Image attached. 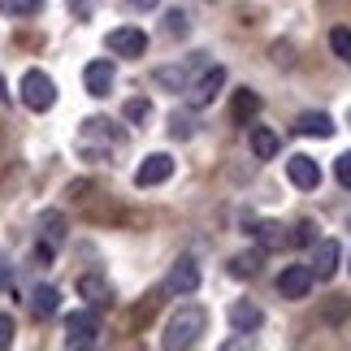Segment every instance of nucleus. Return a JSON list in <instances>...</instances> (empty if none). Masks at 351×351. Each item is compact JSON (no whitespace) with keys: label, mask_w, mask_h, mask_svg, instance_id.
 Wrapping results in <instances>:
<instances>
[{"label":"nucleus","mask_w":351,"mask_h":351,"mask_svg":"<svg viewBox=\"0 0 351 351\" xmlns=\"http://www.w3.org/2000/svg\"><path fill=\"white\" fill-rule=\"evenodd\" d=\"M204 326H208V313H204L199 304H186V308H178V313L169 317L165 334H160V347H169V351L195 347V343H199V334H204Z\"/></svg>","instance_id":"f257e3e1"},{"label":"nucleus","mask_w":351,"mask_h":351,"mask_svg":"<svg viewBox=\"0 0 351 351\" xmlns=\"http://www.w3.org/2000/svg\"><path fill=\"white\" fill-rule=\"evenodd\" d=\"M313 269L308 265H287L278 274V295L282 300H308V291H313Z\"/></svg>","instance_id":"423d86ee"},{"label":"nucleus","mask_w":351,"mask_h":351,"mask_svg":"<svg viewBox=\"0 0 351 351\" xmlns=\"http://www.w3.org/2000/svg\"><path fill=\"white\" fill-rule=\"evenodd\" d=\"M334 178H339V186L351 191V152H343L339 160H334Z\"/></svg>","instance_id":"c85d7f7f"},{"label":"nucleus","mask_w":351,"mask_h":351,"mask_svg":"<svg viewBox=\"0 0 351 351\" xmlns=\"http://www.w3.org/2000/svg\"><path fill=\"white\" fill-rule=\"evenodd\" d=\"M256 113H261V96H256L252 87H239L234 100H230V117L239 126H247V121H256Z\"/></svg>","instance_id":"f3484780"},{"label":"nucleus","mask_w":351,"mask_h":351,"mask_svg":"<svg viewBox=\"0 0 351 351\" xmlns=\"http://www.w3.org/2000/svg\"><path fill=\"white\" fill-rule=\"evenodd\" d=\"M39 9H44V0H0L5 18H35Z\"/></svg>","instance_id":"5701e85b"},{"label":"nucleus","mask_w":351,"mask_h":351,"mask_svg":"<svg viewBox=\"0 0 351 351\" xmlns=\"http://www.w3.org/2000/svg\"><path fill=\"white\" fill-rule=\"evenodd\" d=\"M70 13H83V18H87V13H91V0H70Z\"/></svg>","instance_id":"473e14b6"},{"label":"nucleus","mask_w":351,"mask_h":351,"mask_svg":"<svg viewBox=\"0 0 351 351\" xmlns=\"http://www.w3.org/2000/svg\"><path fill=\"white\" fill-rule=\"evenodd\" d=\"M9 282H13V261H9V256H0V291H5Z\"/></svg>","instance_id":"2f4dec72"},{"label":"nucleus","mask_w":351,"mask_h":351,"mask_svg":"<svg viewBox=\"0 0 351 351\" xmlns=\"http://www.w3.org/2000/svg\"><path fill=\"white\" fill-rule=\"evenodd\" d=\"M287 178L300 186V191H313V186L321 182V169H317V160H313V156H304V152H300V156H291V160H287Z\"/></svg>","instance_id":"2eb2a0df"},{"label":"nucleus","mask_w":351,"mask_h":351,"mask_svg":"<svg viewBox=\"0 0 351 351\" xmlns=\"http://www.w3.org/2000/svg\"><path fill=\"white\" fill-rule=\"evenodd\" d=\"M100 343V321L96 308H78L65 317V347H96Z\"/></svg>","instance_id":"7ed1b4c3"},{"label":"nucleus","mask_w":351,"mask_h":351,"mask_svg":"<svg viewBox=\"0 0 351 351\" xmlns=\"http://www.w3.org/2000/svg\"><path fill=\"white\" fill-rule=\"evenodd\" d=\"M165 291H169V295H195V291H199V265L191 261V256H182V261L169 269Z\"/></svg>","instance_id":"1a4fd4ad"},{"label":"nucleus","mask_w":351,"mask_h":351,"mask_svg":"<svg viewBox=\"0 0 351 351\" xmlns=\"http://www.w3.org/2000/svg\"><path fill=\"white\" fill-rule=\"evenodd\" d=\"M121 113H126V121H134V126H139V121L152 117V104H147L143 96H134V100H126V109H121Z\"/></svg>","instance_id":"a878e982"},{"label":"nucleus","mask_w":351,"mask_h":351,"mask_svg":"<svg viewBox=\"0 0 351 351\" xmlns=\"http://www.w3.org/2000/svg\"><path fill=\"white\" fill-rule=\"evenodd\" d=\"M61 308V291L57 287H35L31 291V313L35 317H52Z\"/></svg>","instance_id":"aec40b11"},{"label":"nucleus","mask_w":351,"mask_h":351,"mask_svg":"<svg viewBox=\"0 0 351 351\" xmlns=\"http://www.w3.org/2000/svg\"><path fill=\"white\" fill-rule=\"evenodd\" d=\"M165 31H169L173 39H182L186 31H191V18H186L182 9H169V18H165Z\"/></svg>","instance_id":"bb28decb"},{"label":"nucleus","mask_w":351,"mask_h":351,"mask_svg":"<svg viewBox=\"0 0 351 351\" xmlns=\"http://www.w3.org/2000/svg\"><path fill=\"white\" fill-rule=\"evenodd\" d=\"M291 243H317V226L313 221H300V226H295V234H291Z\"/></svg>","instance_id":"c756f323"},{"label":"nucleus","mask_w":351,"mask_h":351,"mask_svg":"<svg viewBox=\"0 0 351 351\" xmlns=\"http://www.w3.org/2000/svg\"><path fill=\"white\" fill-rule=\"evenodd\" d=\"M347 117H351V113H347Z\"/></svg>","instance_id":"f704fd0d"},{"label":"nucleus","mask_w":351,"mask_h":351,"mask_svg":"<svg viewBox=\"0 0 351 351\" xmlns=\"http://www.w3.org/2000/svg\"><path fill=\"white\" fill-rule=\"evenodd\" d=\"M221 87H226V65H208V70L186 87V100H191L195 109H208V104L221 96Z\"/></svg>","instance_id":"20e7f679"},{"label":"nucleus","mask_w":351,"mask_h":351,"mask_svg":"<svg viewBox=\"0 0 351 351\" xmlns=\"http://www.w3.org/2000/svg\"><path fill=\"white\" fill-rule=\"evenodd\" d=\"M351 317V300H343V295H334V304L326 308V321H347Z\"/></svg>","instance_id":"cd10ccee"},{"label":"nucleus","mask_w":351,"mask_h":351,"mask_svg":"<svg viewBox=\"0 0 351 351\" xmlns=\"http://www.w3.org/2000/svg\"><path fill=\"white\" fill-rule=\"evenodd\" d=\"M256 239H261L265 252H278V247H287V243H291L287 226H278V221H261V226H256Z\"/></svg>","instance_id":"412c9836"},{"label":"nucleus","mask_w":351,"mask_h":351,"mask_svg":"<svg viewBox=\"0 0 351 351\" xmlns=\"http://www.w3.org/2000/svg\"><path fill=\"white\" fill-rule=\"evenodd\" d=\"M126 5H134V9H156L160 0H126Z\"/></svg>","instance_id":"72a5a7b5"},{"label":"nucleus","mask_w":351,"mask_h":351,"mask_svg":"<svg viewBox=\"0 0 351 351\" xmlns=\"http://www.w3.org/2000/svg\"><path fill=\"white\" fill-rule=\"evenodd\" d=\"M65 234H70V221H65V213L48 208L44 217H39V243H48V247H61Z\"/></svg>","instance_id":"dca6fc26"},{"label":"nucleus","mask_w":351,"mask_h":351,"mask_svg":"<svg viewBox=\"0 0 351 351\" xmlns=\"http://www.w3.org/2000/svg\"><path fill=\"white\" fill-rule=\"evenodd\" d=\"M339 239H317L313 243V261H308V269H313V278H334L339 274Z\"/></svg>","instance_id":"9d476101"},{"label":"nucleus","mask_w":351,"mask_h":351,"mask_svg":"<svg viewBox=\"0 0 351 351\" xmlns=\"http://www.w3.org/2000/svg\"><path fill=\"white\" fill-rule=\"evenodd\" d=\"M83 87H87V96H109L113 91V61L109 57H100V61H91L87 70H83Z\"/></svg>","instance_id":"f8f14e48"},{"label":"nucleus","mask_w":351,"mask_h":351,"mask_svg":"<svg viewBox=\"0 0 351 351\" xmlns=\"http://www.w3.org/2000/svg\"><path fill=\"white\" fill-rule=\"evenodd\" d=\"M173 173V156L165 152H152V156H143L139 160V169H134V186H160Z\"/></svg>","instance_id":"6e6552de"},{"label":"nucleus","mask_w":351,"mask_h":351,"mask_svg":"<svg viewBox=\"0 0 351 351\" xmlns=\"http://www.w3.org/2000/svg\"><path fill=\"white\" fill-rule=\"evenodd\" d=\"M78 295L87 300V308H109L113 304V291H109V278L104 274H78Z\"/></svg>","instance_id":"9b49d317"},{"label":"nucleus","mask_w":351,"mask_h":351,"mask_svg":"<svg viewBox=\"0 0 351 351\" xmlns=\"http://www.w3.org/2000/svg\"><path fill=\"white\" fill-rule=\"evenodd\" d=\"M261 261H265V247L239 252L234 261H230V274H234V278H256V274H261Z\"/></svg>","instance_id":"4be33fe9"},{"label":"nucleus","mask_w":351,"mask_h":351,"mask_svg":"<svg viewBox=\"0 0 351 351\" xmlns=\"http://www.w3.org/2000/svg\"><path fill=\"white\" fill-rule=\"evenodd\" d=\"M278 147H282V139H278L269 126H256V130H252V156H256V160H274Z\"/></svg>","instance_id":"6ab92c4d"},{"label":"nucleus","mask_w":351,"mask_h":351,"mask_svg":"<svg viewBox=\"0 0 351 351\" xmlns=\"http://www.w3.org/2000/svg\"><path fill=\"white\" fill-rule=\"evenodd\" d=\"M330 48H334L339 61L351 65V31H347V26H334V31H330Z\"/></svg>","instance_id":"b1692460"},{"label":"nucleus","mask_w":351,"mask_h":351,"mask_svg":"<svg viewBox=\"0 0 351 351\" xmlns=\"http://www.w3.org/2000/svg\"><path fill=\"white\" fill-rule=\"evenodd\" d=\"M204 61H191V65H160V70L152 74V83L156 87H165V91H186L191 87V70H199Z\"/></svg>","instance_id":"ddd939ff"},{"label":"nucleus","mask_w":351,"mask_h":351,"mask_svg":"<svg viewBox=\"0 0 351 351\" xmlns=\"http://www.w3.org/2000/svg\"><path fill=\"white\" fill-rule=\"evenodd\" d=\"M22 100H26V109L48 113L52 104H57V83H52L44 70H26L22 74Z\"/></svg>","instance_id":"f03ea898"},{"label":"nucleus","mask_w":351,"mask_h":351,"mask_svg":"<svg viewBox=\"0 0 351 351\" xmlns=\"http://www.w3.org/2000/svg\"><path fill=\"white\" fill-rule=\"evenodd\" d=\"M104 44H109V52H117V57H143L147 35L139 31V26H117V31L104 35Z\"/></svg>","instance_id":"0eeeda50"},{"label":"nucleus","mask_w":351,"mask_h":351,"mask_svg":"<svg viewBox=\"0 0 351 351\" xmlns=\"http://www.w3.org/2000/svg\"><path fill=\"white\" fill-rule=\"evenodd\" d=\"M295 130H300V134H313V139H330V134H334V117L330 113H300Z\"/></svg>","instance_id":"a211bd4d"},{"label":"nucleus","mask_w":351,"mask_h":351,"mask_svg":"<svg viewBox=\"0 0 351 351\" xmlns=\"http://www.w3.org/2000/svg\"><path fill=\"white\" fill-rule=\"evenodd\" d=\"M78 143H83V147H91V143H100V147H121V143H126V134H121L109 117H87L83 130H78Z\"/></svg>","instance_id":"39448f33"},{"label":"nucleus","mask_w":351,"mask_h":351,"mask_svg":"<svg viewBox=\"0 0 351 351\" xmlns=\"http://www.w3.org/2000/svg\"><path fill=\"white\" fill-rule=\"evenodd\" d=\"M13 334H18L13 317H9V313H0V347H9V343H13Z\"/></svg>","instance_id":"7c9ffc66"},{"label":"nucleus","mask_w":351,"mask_h":351,"mask_svg":"<svg viewBox=\"0 0 351 351\" xmlns=\"http://www.w3.org/2000/svg\"><path fill=\"white\" fill-rule=\"evenodd\" d=\"M230 326H234V334H256L265 326V313L252 300H234L230 304Z\"/></svg>","instance_id":"4468645a"},{"label":"nucleus","mask_w":351,"mask_h":351,"mask_svg":"<svg viewBox=\"0 0 351 351\" xmlns=\"http://www.w3.org/2000/svg\"><path fill=\"white\" fill-rule=\"evenodd\" d=\"M169 134H173V139H191V134H195V117L191 113H173L169 117Z\"/></svg>","instance_id":"393cba45"}]
</instances>
